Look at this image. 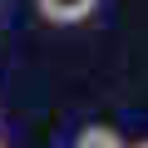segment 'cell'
<instances>
[{
	"mask_svg": "<svg viewBox=\"0 0 148 148\" xmlns=\"http://www.w3.org/2000/svg\"><path fill=\"white\" fill-rule=\"evenodd\" d=\"M74 148H123V138H119L114 128H104V123H94V128H84L79 138H74Z\"/></svg>",
	"mask_w": 148,
	"mask_h": 148,
	"instance_id": "obj_2",
	"label": "cell"
},
{
	"mask_svg": "<svg viewBox=\"0 0 148 148\" xmlns=\"http://www.w3.org/2000/svg\"><path fill=\"white\" fill-rule=\"evenodd\" d=\"M35 5H40V15H45L49 25H79V20L94 15L99 0H35Z\"/></svg>",
	"mask_w": 148,
	"mask_h": 148,
	"instance_id": "obj_1",
	"label": "cell"
},
{
	"mask_svg": "<svg viewBox=\"0 0 148 148\" xmlns=\"http://www.w3.org/2000/svg\"><path fill=\"white\" fill-rule=\"evenodd\" d=\"M133 148H148V138H143V143H133Z\"/></svg>",
	"mask_w": 148,
	"mask_h": 148,
	"instance_id": "obj_3",
	"label": "cell"
},
{
	"mask_svg": "<svg viewBox=\"0 0 148 148\" xmlns=\"http://www.w3.org/2000/svg\"><path fill=\"white\" fill-rule=\"evenodd\" d=\"M0 148H5V143H0Z\"/></svg>",
	"mask_w": 148,
	"mask_h": 148,
	"instance_id": "obj_4",
	"label": "cell"
}]
</instances>
